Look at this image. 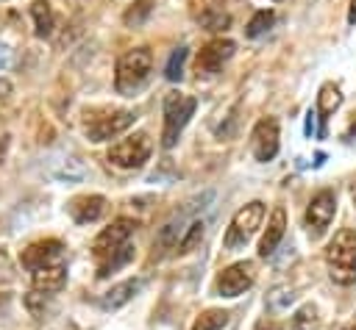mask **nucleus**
Returning <instances> with one entry per match:
<instances>
[{"label":"nucleus","instance_id":"14","mask_svg":"<svg viewBox=\"0 0 356 330\" xmlns=\"http://www.w3.org/2000/svg\"><path fill=\"white\" fill-rule=\"evenodd\" d=\"M284 230H286V211L278 205V208L270 214L267 230H264V236H261V241H259V255H261V258H270V255L278 250V244H281V238H284Z\"/></svg>","mask_w":356,"mask_h":330},{"label":"nucleus","instance_id":"9","mask_svg":"<svg viewBox=\"0 0 356 330\" xmlns=\"http://www.w3.org/2000/svg\"><path fill=\"white\" fill-rule=\"evenodd\" d=\"M250 150H253V158L261 164H267L278 155V122L273 116L256 122V128L250 133Z\"/></svg>","mask_w":356,"mask_h":330},{"label":"nucleus","instance_id":"7","mask_svg":"<svg viewBox=\"0 0 356 330\" xmlns=\"http://www.w3.org/2000/svg\"><path fill=\"white\" fill-rule=\"evenodd\" d=\"M134 111H108L106 116H95L86 122V139L89 141H108L114 136H120L122 130H128L134 125Z\"/></svg>","mask_w":356,"mask_h":330},{"label":"nucleus","instance_id":"17","mask_svg":"<svg viewBox=\"0 0 356 330\" xmlns=\"http://www.w3.org/2000/svg\"><path fill=\"white\" fill-rule=\"evenodd\" d=\"M142 288V280L139 277H131V280H122V283H117V286H111L106 294H103V308L106 311H114V308H120V305H125L136 291Z\"/></svg>","mask_w":356,"mask_h":330},{"label":"nucleus","instance_id":"2","mask_svg":"<svg viewBox=\"0 0 356 330\" xmlns=\"http://www.w3.org/2000/svg\"><path fill=\"white\" fill-rule=\"evenodd\" d=\"M150 69H153V53L147 47H134L122 53L114 69V89L120 94H134L147 80Z\"/></svg>","mask_w":356,"mask_h":330},{"label":"nucleus","instance_id":"33","mask_svg":"<svg viewBox=\"0 0 356 330\" xmlns=\"http://www.w3.org/2000/svg\"><path fill=\"white\" fill-rule=\"evenodd\" d=\"M348 22L356 25V0H350V11H348Z\"/></svg>","mask_w":356,"mask_h":330},{"label":"nucleus","instance_id":"16","mask_svg":"<svg viewBox=\"0 0 356 330\" xmlns=\"http://www.w3.org/2000/svg\"><path fill=\"white\" fill-rule=\"evenodd\" d=\"M342 105V92L337 83H323L317 94V116H320V136H325V119Z\"/></svg>","mask_w":356,"mask_h":330},{"label":"nucleus","instance_id":"30","mask_svg":"<svg viewBox=\"0 0 356 330\" xmlns=\"http://www.w3.org/2000/svg\"><path fill=\"white\" fill-rule=\"evenodd\" d=\"M11 67V50L6 44H0V72H6Z\"/></svg>","mask_w":356,"mask_h":330},{"label":"nucleus","instance_id":"11","mask_svg":"<svg viewBox=\"0 0 356 330\" xmlns=\"http://www.w3.org/2000/svg\"><path fill=\"white\" fill-rule=\"evenodd\" d=\"M234 50H236V44H234L231 39H211L206 47H200V53H197V58H195L197 72L214 75V72L234 55Z\"/></svg>","mask_w":356,"mask_h":330},{"label":"nucleus","instance_id":"15","mask_svg":"<svg viewBox=\"0 0 356 330\" xmlns=\"http://www.w3.org/2000/svg\"><path fill=\"white\" fill-rule=\"evenodd\" d=\"M67 283V266L58 261V263H50V266H42L33 272V288L36 291H44V294H53V291H61Z\"/></svg>","mask_w":356,"mask_h":330},{"label":"nucleus","instance_id":"20","mask_svg":"<svg viewBox=\"0 0 356 330\" xmlns=\"http://www.w3.org/2000/svg\"><path fill=\"white\" fill-rule=\"evenodd\" d=\"M203 233H206V222H203V219H192V222L186 225L184 236L178 238L175 250H178V252H192V250L203 241Z\"/></svg>","mask_w":356,"mask_h":330},{"label":"nucleus","instance_id":"31","mask_svg":"<svg viewBox=\"0 0 356 330\" xmlns=\"http://www.w3.org/2000/svg\"><path fill=\"white\" fill-rule=\"evenodd\" d=\"M256 330H281V324L273 322V319H261V322L256 324Z\"/></svg>","mask_w":356,"mask_h":330},{"label":"nucleus","instance_id":"26","mask_svg":"<svg viewBox=\"0 0 356 330\" xmlns=\"http://www.w3.org/2000/svg\"><path fill=\"white\" fill-rule=\"evenodd\" d=\"M317 327V308L309 302V305H300L292 316V330H314Z\"/></svg>","mask_w":356,"mask_h":330},{"label":"nucleus","instance_id":"5","mask_svg":"<svg viewBox=\"0 0 356 330\" xmlns=\"http://www.w3.org/2000/svg\"><path fill=\"white\" fill-rule=\"evenodd\" d=\"M150 150H153L150 136L139 130V133H131V136L120 139L117 144H111L108 161H111L114 166H120V169H139V166L150 158Z\"/></svg>","mask_w":356,"mask_h":330},{"label":"nucleus","instance_id":"22","mask_svg":"<svg viewBox=\"0 0 356 330\" xmlns=\"http://www.w3.org/2000/svg\"><path fill=\"white\" fill-rule=\"evenodd\" d=\"M131 258H134V247H131V244H125L122 250H117L114 255H108L106 261H100V263H97V277H106V275L117 272V269H120V266H125Z\"/></svg>","mask_w":356,"mask_h":330},{"label":"nucleus","instance_id":"35","mask_svg":"<svg viewBox=\"0 0 356 330\" xmlns=\"http://www.w3.org/2000/svg\"><path fill=\"white\" fill-rule=\"evenodd\" d=\"M345 330H356V322H350V324H348V327H345Z\"/></svg>","mask_w":356,"mask_h":330},{"label":"nucleus","instance_id":"25","mask_svg":"<svg viewBox=\"0 0 356 330\" xmlns=\"http://www.w3.org/2000/svg\"><path fill=\"white\" fill-rule=\"evenodd\" d=\"M225 324H228V313H225V311L211 308V311H203V313L195 319L192 330H222Z\"/></svg>","mask_w":356,"mask_h":330},{"label":"nucleus","instance_id":"28","mask_svg":"<svg viewBox=\"0 0 356 330\" xmlns=\"http://www.w3.org/2000/svg\"><path fill=\"white\" fill-rule=\"evenodd\" d=\"M295 299V294L289 291V288H275L273 294H270V308H275V311H284V308H289V302Z\"/></svg>","mask_w":356,"mask_h":330},{"label":"nucleus","instance_id":"6","mask_svg":"<svg viewBox=\"0 0 356 330\" xmlns=\"http://www.w3.org/2000/svg\"><path fill=\"white\" fill-rule=\"evenodd\" d=\"M134 227H136V222H134V219L120 216V219H114L106 230H100V233H97V238L92 241V255L97 258V263H100V261H106L108 255H114L117 250H122V247L128 244V238H131Z\"/></svg>","mask_w":356,"mask_h":330},{"label":"nucleus","instance_id":"3","mask_svg":"<svg viewBox=\"0 0 356 330\" xmlns=\"http://www.w3.org/2000/svg\"><path fill=\"white\" fill-rule=\"evenodd\" d=\"M197 100L192 94H181V92H167L164 97V130H161V144L170 150L175 147L181 130L186 128L189 116L195 114Z\"/></svg>","mask_w":356,"mask_h":330},{"label":"nucleus","instance_id":"34","mask_svg":"<svg viewBox=\"0 0 356 330\" xmlns=\"http://www.w3.org/2000/svg\"><path fill=\"white\" fill-rule=\"evenodd\" d=\"M6 144H8V136H0V158H3V153H6Z\"/></svg>","mask_w":356,"mask_h":330},{"label":"nucleus","instance_id":"36","mask_svg":"<svg viewBox=\"0 0 356 330\" xmlns=\"http://www.w3.org/2000/svg\"><path fill=\"white\" fill-rule=\"evenodd\" d=\"M353 197H356V194H353Z\"/></svg>","mask_w":356,"mask_h":330},{"label":"nucleus","instance_id":"32","mask_svg":"<svg viewBox=\"0 0 356 330\" xmlns=\"http://www.w3.org/2000/svg\"><path fill=\"white\" fill-rule=\"evenodd\" d=\"M8 92H11V83L6 78H0V97H8Z\"/></svg>","mask_w":356,"mask_h":330},{"label":"nucleus","instance_id":"1","mask_svg":"<svg viewBox=\"0 0 356 330\" xmlns=\"http://www.w3.org/2000/svg\"><path fill=\"white\" fill-rule=\"evenodd\" d=\"M325 263L334 283L339 286L356 283V230L342 227L331 238V244L325 247Z\"/></svg>","mask_w":356,"mask_h":330},{"label":"nucleus","instance_id":"23","mask_svg":"<svg viewBox=\"0 0 356 330\" xmlns=\"http://www.w3.org/2000/svg\"><path fill=\"white\" fill-rule=\"evenodd\" d=\"M273 22H275V14H273L270 8H261V11H256V14L250 17V22H248V28H245V36H248V39H256V36L267 33V31L273 28Z\"/></svg>","mask_w":356,"mask_h":330},{"label":"nucleus","instance_id":"29","mask_svg":"<svg viewBox=\"0 0 356 330\" xmlns=\"http://www.w3.org/2000/svg\"><path fill=\"white\" fill-rule=\"evenodd\" d=\"M317 122H320L317 111H309V114H306V136H309V139H312V136H320V128H317Z\"/></svg>","mask_w":356,"mask_h":330},{"label":"nucleus","instance_id":"21","mask_svg":"<svg viewBox=\"0 0 356 330\" xmlns=\"http://www.w3.org/2000/svg\"><path fill=\"white\" fill-rule=\"evenodd\" d=\"M53 175H56L58 180L72 183V180H81V177L86 175V169H83V164H81L78 158L67 155V158H61V161H58V166H53Z\"/></svg>","mask_w":356,"mask_h":330},{"label":"nucleus","instance_id":"13","mask_svg":"<svg viewBox=\"0 0 356 330\" xmlns=\"http://www.w3.org/2000/svg\"><path fill=\"white\" fill-rule=\"evenodd\" d=\"M103 214H106V197H100V194H83L70 202V216L78 225H89V222L100 219Z\"/></svg>","mask_w":356,"mask_h":330},{"label":"nucleus","instance_id":"24","mask_svg":"<svg viewBox=\"0 0 356 330\" xmlns=\"http://www.w3.org/2000/svg\"><path fill=\"white\" fill-rule=\"evenodd\" d=\"M150 11H153V0H136V3H131V6L125 8L122 22H125L128 28H136V25H142V22L150 17Z\"/></svg>","mask_w":356,"mask_h":330},{"label":"nucleus","instance_id":"4","mask_svg":"<svg viewBox=\"0 0 356 330\" xmlns=\"http://www.w3.org/2000/svg\"><path fill=\"white\" fill-rule=\"evenodd\" d=\"M261 222H264V202L253 200V202H248L245 208H239V211L234 214V219H231L228 233H225V250H239V247H245L248 238L261 227Z\"/></svg>","mask_w":356,"mask_h":330},{"label":"nucleus","instance_id":"27","mask_svg":"<svg viewBox=\"0 0 356 330\" xmlns=\"http://www.w3.org/2000/svg\"><path fill=\"white\" fill-rule=\"evenodd\" d=\"M184 61H186V47H178L172 50L167 67H164V78L167 80H181L184 78Z\"/></svg>","mask_w":356,"mask_h":330},{"label":"nucleus","instance_id":"19","mask_svg":"<svg viewBox=\"0 0 356 330\" xmlns=\"http://www.w3.org/2000/svg\"><path fill=\"white\" fill-rule=\"evenodd\" d=\"M200 25L206 31H225L231 25V14L222 6H206L200 11Z\"/></svg>","mask_w":356,"mask_h":330},{"label":"nucleus","instance_id":"8","mask_svg":"<svg viewBox=\"0 0 356 330\" xmlns=\"http://www.w3.org/2000/svg\"><path fill=\"white\" fill-rule=\"evenodd\" d=\"M334 214H337V197H334V191H331V189L317 191V194L312 197L309 208H306V227H309L312 238H317V236L325 233V227L331 225Z\"/></svg>","mask_w":356,"mask_h":330},{"label":"nucleus","instance_id":"10","mask_svg":"<svg viewBox=\"0 0 356 330\" xmlns=\"http://www.w3.org/2000/svg\"><path fill=\"white\" fill-rule=\"evenodd\" d=\"M253 263L250 261H239V263H231L228 269L220 272L217 277V291L222 297H239L245 288L253 286Z\"/></svg>","mask_w":356,"mask_h":330},{"label":"nucleus","instance_id":"12","mask_svg":"<svg viewBox=\"0 0 356 330\" xmlns=\"http://www.w3.org/2000/svg\"><path fill=\"white\" fill-rule=\"evenodd\" d=\"M61 250H64V247H61V241H56V238L33 241L31 247H25V250H22L19 261H22V266H25V269L36 272V269H42V266L58 263V261H61Z\"/></svg>","mask_w":356,"mask_h":330},{"label":"nucleus","instance_id":"18","mask_svg":"<svg viewBox=\"0 0 356 330\" xmlns=\"http://www.w3.org/2000/svg\"><path fill=\"white\" fill-rule=\"evenodd\" d=\"M31 17H33V31L39 39L53 33V8L47 0H33L31 3Z\"/></svg>","mask_w":356,"mask_h":330}]
</instances>
